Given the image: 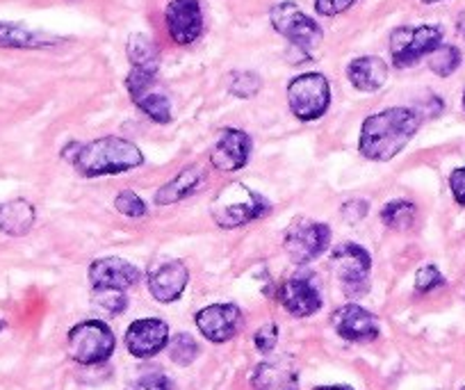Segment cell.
<instances>
[{
  "label": "cell",
  "instance_id": "obj_35",
  "mask_svg": "<svg viewBox=\"0 0 465 390\" xmlns=\"http://www.w3.org/2000/svg\"><path fill=\"white\" fill-rule=\"evenodd\" d=\"M342 215L347 217V222H359V219H363L365 215H368V201H347V204L342 205Z\"/></svg>",
  "mask_w": 465,
  "mask_h": 390
},
{
  "label": "cell",
  "instance_id": "obj_7",
  "mask_svg": "<svg viewBox=\"0 0 465 390\" xmlns=\"http://www.w3.org/2000/svg\"><path fill=\"white\" fill-rule=\"evenodd\" d=\"M288 105L302 121H315L331 105V85L322 74H302L288 85Z\"/></svg>",
  "mask_w": 465,
  "mask_h": 390
},
{
  "label": "cell",
  "instance_id": "obj_13",
  "mask_svg": "<svg viewBox=\"0 0 465 390\" xmlns=\"http://www.w3.org/2000/svg\"><path fill=\"white\" fill-rule=\"evenodd\" d=\"M164 24L173 42L181 46L194 44L203 33V12H201L199 0H169L164 10Z\"/></svg>",
  "mask_w": 465,
  "mask_h": 390
},
{
  "label": "cell",
  "instance_id": "obj_1",
  "mask_svg": "<svg viewBox=\"0 0 465 390\" xmlns=\"http://www.w3.org/2000/svg\"><path fill=\"white\" fill-rule=\"evenodd\" d=\"M420 124L422 115L411 107H388L377 115H370L361 128V155L374 163H388L413 140Z\"/></svg>",
  "mask_w": 465,
  "mask_h": 390
},
{
  "label": "cell",
  "instance_id": "obj_34",
  "mask_svg": "<svg viewBox=\"0 0 465 390\" xmlns=\"http://www.w3.org/2000/svg\"><path fill=\"white\" fill-rule=\"evenodd\" d=\"M356 0H315V10L320 16H338L354 5Z\"/></svg>",
  "mask_w": 465,
  "mask_h": 390
},
{
  "label": "cell",
  "instance_id": "obj_39",
  "mask_svg": "<svg viewBox=\"0 0 465 390\" xmlns=\"http://www.w3.org/2000/svg\"><path fill=\"white\" fill-rule=\"evenodd\" d=\"M463 107H465V94H463Z\"/></svg>",
  "mask_w": 465,
  "mask_h": 390
},
{
  "label": "cell",
  "instance_id": "obj_37",
  "mask_svg": "<svg viewBox=\"0 0 465 390\" xmlns=\"http://www.w3.org/2000/svg\"><path fill=\"white\" fill-rule=\"evenodd\" d=\"M315 390H354V388H349V385H317Z\"/></svg>",
  "mask_w": 465,
  "mask_h": 390
},
{
  "label": "cell",
  "instance_id": "obj_3",
  "mask_svg": "<svg viewBox=\"0 0 465 390\" xmlns=\"http://www.w3.org/2000/svg\"><path fill=\"white\" fill-rule=\"evenodd\" d=\"M272 210L270 201L244 183H228L213 201V219L222 228H240L258 222Z\"/></svg>",
  "mask_w": 465,
  "mask_h": 390
},
{
  "label": "cell",
  "instance_id": "obj_14",
  "mask_svg": "<svg viewBox=\"0 0 465 390\" xmlns=\"http://www.w3.org/2000/svg\"><path fill=\"white\" fill-rule=\"evenodd\" d=\"M252 158V137L240 128H223L210 151V165L219 172H238Z\"/></svg>",
  "mask_w": 465,
  "mask_h": 390
},
{
  "label": "cell",
  "instance_id": "obj_23",
  "mask_svg": "<svg viewBox=\"0 0 465 390\" xmlns=\"http://www.w3.org/2000/svg\"><path fill=\"white\" fill-rule=\"evenodd\" d=\"M60 39L48 37V35L33 33L19 24H3L0 21V48H44L53 46Z\"/></svg>",
  "mask_w": 465,
  "mask_h": 390
},
{
  "label": "cell",
  "instance_id": "obj_8",
  "mask_svg": "<svg viewBox=\"0 0 465 390\" xmlns=\"http://www.w3.org/2000/svg\"><path fill=\"white\" fill-rule=\"evenodd\" d=\"M442 44V30L438 25H404L391 35V55L395 66L406 69L422 60L424 55H431Z\"/></svg>",
  "mask_w": 465,
  "mask_h": 390
},
{
  "label": "cell",
  "instance_id": "obj_40",
  "mask_svg": "<svg viewBox=\"0 0 465 390\" xmlns=\"http://www.w3.org/2000/svg\"><path fill=\"white\" fill-rule=\"evenodd\" d=\"M460 390H465V385H463V388H460Z\"/></svg>",
  "mask_w": 465,
  "mask_h": 390
},
{
  "label": "cell",
  "instance_id": "obj_33",
  "mask_svg": "<svg viewBox=\"0 0 465 390\" xmlns=\"http://www.w3.org/2000/svg\"><path fill=\"white\" fill-rule=\"evenodd\" d=\"M131 390H172V381L163 372H149V375H142Z\"/></svg>",
  "mask_w": 465,
  "mask_h": 390
},
{
  "label": "cell",
  "instance_id": "obj_9",
  "mask_svg": "<svg viewBox=\"0 0 465 390\" xmlns=\"http://www.w3.org/2000/svg\"><path fill=\"white\" fill-rule=\"evenodd\" d=\"M331 245L329 224L312 222V219H297L292 226L285 231L283 246L288 251L290 260L297 265H306L320 258Z\"/></svg>",
  "mask_w": 465,
  "mask_h": 390
},
{
  "label": "cell",
  "instance_id": "obj_29",
  "mask_svg": "<svg viewBox=\"0 0 465 390\" xmlns=\"http://www.w3.org/2000/svg\"><path fill=\"white\" fill-rule=\"evenodd\" d=\"M262 80L261 75L253 74V71H235L228 80V89H231L232 96L238 98H252L261 92Z\"/></svg>",
  "mask_w": 465,
  "mask_h": 390
},
{
  "label": "cell",
  "instance_id": "obj_38",
  "mask_svg": "<svg viewBox=\"0 0 465 390\" xmlns=\"http://www.w3.org/2000/svg\"><path fill=\"white\" fill-rule=\"evenodd\" d=\"M422 3H427V5H431V3H442V0H422Z\"/></svg>",
  "mask_w": 465,
  "mask_h": 390
},
{
  "label": "cell",
  "instance_id": "obj_11",
  "mask_svg": "<svg viewBox=\"0 0 465 390\" xmlns=\"http://www.w3.org/2000/svg\"><path fill=\"white\" fill-rule=\"evenodd\" d=\"M196 329L210 343H228L242 329V311L235 304H213L194 315Z\"/></svg>",
  "mask_w": 465,
  "mask_h": 390
},
{
  "label": "cell",
  "instance_id": "obj_20",
  "mask_svg": "<svg viewBox=\"0 0 465 390\" xmlns=\"http://www.w3.org/2000/svg\"><path fill=\"white\" fill-rule=\"evenodd\" d=\"M347 78L359 92H379L388 80V65L377 55L356 57V60L349 62Z\"/></svg>",
  "mask_w": 465,
  "mask_h": 390
},
{
  "label": "cell",
  "instance_id": "obj_6",
  "mask_svg": "<svg viewBox=\"0 0 465 390\" xmlns=\"http://www.w3.org/2000/svg\"><path fill=\"white\" fill-rule=\"evenodd\" d=\"M270 21L276 33L283 35L288 42H292V46H297L308 57L312 55V51L324 39L320 24L308 15H303L294 3H279V5L272 7Z\"/></svg>",
  "mask_w": 465,
  "mask_h": 390
},
{
  "label": "cell",
  "instance_id": "obj_17",
  "mask_svg": "<svg viewBox=\"0 0 465 390\" xmlns=\"http://www.w3.org/2000/svg\"><path fill=\"white\" fill-rule=\"evenodd\" d=\"M279 299L285 311L294 317H311L322 308L320 290L311 281V276H292L279 288Z\"/></svg>",
  "mask_w": 465,
  "mask_h": 390
},
{
  "label": "cell",
  "instance_id": "obj_5",
  "mask_svg": "<svg viewBox=\"0 0 465 390\" xmlns=\"http://www.w3.org/2000/svg\"><path fill=\"white\" fill-rule=\"evenodd\" d=\"M331 263L338 275L347 297H365L370 290V270H372V255L365 246L356 242H342L331 254Z\"/></svg>",
  "mask_w": 465,
  "mask_h": 390
},
{
  "label": "cell",
  "instance_id": "obj_4",
  "mask_svg": "<svg viewBox=\"0 0 465 390\" xmlns=\"http://www.w3.org/2000/svg\"><path fill=\"white\" fill-rule=\"evenodd\" d=\"M116 340L110 326L101 320L75 325L66 335V354L80 365H98L114 354Z\"/></svg>",
  "mask_w": 465,
  "mask_h": 390
},
{
  "label": "cell",
  "instance_id": "obj_18",
  "mask_svg": "<svg viewBox=\"0 0 465 390\" xmlns=\"http://www.w3.org/2000/svg\"><path fill=\"white\" fill-rule=\"evenodd\" d=\"M187 281H190V272H187L185 263L167 260L149 272V293L153 295L155 302L173 304L185 293Z\"/></svg>",
  "mask_w": 465,
  "mask_h": 390
},
{
  "label": "cell",
  "instance_id": "obj_10",
  "mask_svg": "<svg viewBox=\"0 0 465 390\" xmlns=\"http://www.w3.org/2000/svg\"><path fill=\"white\" fill-rule=\"evenodd\" d=\"M155 83H158V74L142 69H131L126 78L128 94L135 101V105L155 124H169L172 121V103H169L167 94L155 87Z\"/></svg>",
  "mask_w": 465,
  "mask_h": 390
},
{
  "label": "cell",
  "instance_id": "obj_25",
  "mask_svg": "<svg viewBox=\"0 0 465 390\" xmlns=\"http://www.w3.org/2000/svg\"><path fill=\"white\" fill-rule=\"evenodd\" d=\"M415 217H418V208L409 199L388 201L381 208V222L392 231H406V228L413 226Z\"/></svg>",
  "mask_w": 465,
  "mask_h": 390
},
{
  "label": "cell",
  "instance_id": "obj_21",
  "mask_svg": "<svg viewBox=\"0 0 465 390\" xmlns=\"http://www.w3.org/2000/svg\"><path fill=\"white\" fill-rule=\"evenodd\" d=\"M203 183H205V172L201 167L183 169L178 176H173L167 185H163L158 192H155V204L158 205L178 204V201L187 199V196L194 195L196 190H201Z\"/></svg>",
  "mask_w": 465,
  "mask_h": 390
},
{
  "label": "cell",
  "instance_id": "obj_27",
  "mask_svg": "<svg viewBox=\"0 0 465 390\" xmlns=\"http://www.w3.org/2000/svg\"><path fill=\"white\" fill-rule=\"evenodd\" d=\"M167 347H169V358H172L176 365H183V367L192 365L201 352L199 343H196L190 334L173 335V340L167 345Z\"/></svg>",
  "mask_w": 465,
  "mask_h": 390
},
{
  "label": "cell",
  "instance_id": "obj_16",
  "mask_svg": "<svg viewBox=\"0 0 465 390\" xmlns=\"http://www.w3.org/2000/svg\"><path fill=\"white\" fill-rule=\"evenodd\" d=\"M142 279V272L133 263L119 258V255H107V258L94 260L89 265V284L92 288H114L128 290Z\"/></svg>",
  "mask_w": 465,
  "mask_h": 390
},
{
  "label": "cell",
  "instance_id": "obj_22",
  "mask_svg": "<svg viewBox=\"0 0 465 390\" xmlns=\"http://www.w3.org/2000/svg\"><path fill=\"white\" fill-rule=\"evenodd\" d=\"M35 205L25 199H15L0 204V233H5L10 237H21L33 228Z\"/></svg>",
  "mask_w": 465,
  "mask_h": 390
},
{
  "label": "cell",
  "instance_id": "obj_12",
  "mask_svg": "<svg viewBox=\"0 0 465 390\" xmlns=\"http://www.w3.org/2000/svg\"><path fill=\"white\" fill-rule=\"evenodd\" d=\"M331 325H333L335 334L342 340H349V343H372L381 334L379 317L370 313L368 308L359 306V304L340 306L331 315Z\"/></svg>",
  "mask_w": 465,
  "mask_h": 390
},
{
  "label": "cell",
  "instance_id": "obj_26",
  "mask_svg": "<svg viewBox=\"0 0 465 390\" xmlns=\"http://www.w3.org/2000/svg\"><path fill=\"white\" fill-rule=\"evenodd\" d=\"M459 66H460V51L456 46H450V44H440V46L429 55V69H431L436 75H440V78L451 75Z\"/></svg>",
  "mask_w": 465,
  "mask_h": 390
},
{
  "label": "cell",
  "instance_id": "obj_32",
  "mask_svg": "<svg viewBox=\"0 0 465 390\" xmlns=\"http://www.w3.org/2000/svg\"><path fill=\"white\" fill-rule=\"evenodd\" d=\"M253 343H256L258 352L261 354H272L274 352L276 343H279V326H276L274 322L262 325L261 329L256 331V335H253Z\"/></svg>",
  "mask_w": 465,
  "mask_h": 390
},
{
  "label": "cell",
  "instance_id": "obj_31",
  "mask_svg": "<svg viewBox=\"0 0 465 390\" xmlns=\"http://www.w3.org/2000/svg\"><path fill=\"white\" fill-rule=\"evenodd\" d=\"M440 285H445V279H442V275L438 272V267L427 265L415 275V290H418V293H431V290L440 288Z\"/></svg>",
  "mask_w": 465,
  "mask_h": 390
},
{
  "label": "cell",
  "instance_id": "obj_41",
  "mask_svg": "<svg viewBox=\"0 0 465 390\" xmlns=\"http://www.w3.org/2000/svg\"><path fill=\"white\" fill-rule=\"evenodd\" d=\"M463 35H465V30H463Z\"/></svg>",
  "mask_w": 465,
  "mask_h": 390
},
{
  "label": "cell",
  "instance_id": "obj_28",
  "mask_svg": "<svg viewBox=\"0 0 465 390\" xmlns=\"http://www.w3.org/2000/svg\"><path fill=\"white\" fill-rule=\"evenodd\" d=\"M94 304L110 315H122L128 308V295L126 290L96 288L94 290Z\"/></svg>",
  "mask_w": 465,
  "mask_h": 390
},
{
  "label": "cell",
  "instance_id": "obj_19",
  "mask_svg": "<svg viewBox=\"0 0 465 390\" xmlns=\"http://www.w3.org/2000/svg\"><path fill=\"white\" fill-rule=\"evenodd\" d=\"M253 390H297L299 372L290 358H270V361L258 363L252 372Z\"/></svg>",
  "mask_w": 465,
  "mask_h": 390
},
{
  "label": "cell",
  "instance_id": "obj_2",
  "mask_svg": "<svg viewBox=\"0 0 465 390\" xmlns=\"http://www.w3.org/2000/svg\"><path fill=\"white\" fill-rule=\"evenodd\" d=\"M62 155L87 178L124 174L144 165L140 146L124 137H101L87 145H69Z\"/></svg>",
  "mask_w": 465,
  "mask_h": 390
},
{
  "label": "cell",
  "instance_id": "obj_36",
  "mask_svg": "<svg viewBox=\"0 0 465 390\" xmlns=\"http://www.w3.org/2000/svg\"><path fill=\"white\" fill-rule=\"evenodd\" d=\"M450 187H451V195H454V199L459 201L460 205H465V167H459L451 172Z\"/></svg>",
  "mask_w": 465,
  "mask_h": 390
},
{
  "label": "cell",
  "instance_id": "obj_15",
  "mask_svg": "<svg viewBox=\"0 0 465 390\" xmlns=\"http://www.w3.org/2000/svg\"><path fill=\"white\" fill-rule=\"evenodd\" d=\"M126 347L135 358H153L169 345V325L158 317L135 320L126 331Z\"/></svg>",
  "mask_w": 465,
  "mask_h": 390
},
{
  "label": "cell",
  "instance_id": "obj_30",
  "mask_svg": "<svg viewBox=\"0 0 465 390\" xmlns=\"http://www.w3.org/2000/svg\"><path fill=\"white\" fill-rule=\"evenodd\" d=\"M114 205H116V210H119V213L126 215V217H131V219L146 217L144 199H142L140 195H135L133 190L119 192V195H116V199H114Z\"/></svg>",
  "mask_w": 465,
  "mask_h": 390
},
{
  "label": "cell",
  "instance_id": "obj_24",
  "mask_svg": "<svg viewBox=\"0 0 465 390\" xmlns=\"http://www.w3.org/2000/svg\"><path fill=\"white\" fill-rule=\"evenodd\" d=\"M128 60H131L133 69L151 71V74H158L160 69L158 46L146 35H131V39H128Z\"/></svg>",
  "mask_w": 465,
  "mask_h": 390
}]
</instances>
